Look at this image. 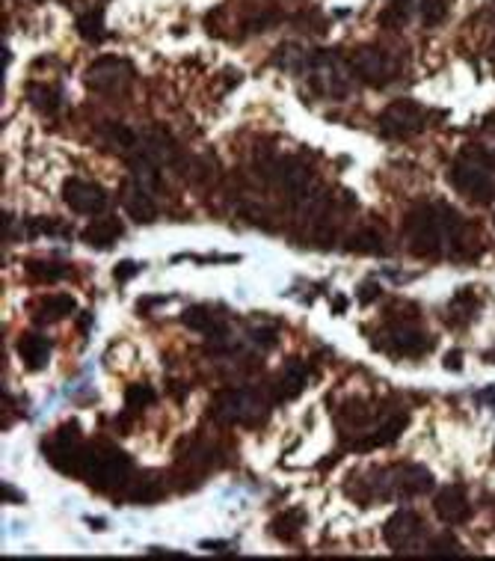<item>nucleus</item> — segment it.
Instances as JSON below:
<instances>
[{
	"label": "nucleus",
	"mask_w": 495,
	"mask_h": 561,
	"mask_svg": "<svg viewBox=\"0 0 495 561\" xmlns=\"http://www.w3.org/2000/svg\"><path fill=\"white\" fill-rule=\"evenodd\" d=\"M62 202L74 214H101L107 208V190L83 179H66V185H62Z\"/></svg>",
	"instance_id": "13"
},
{
	"label": "nucleus",
	"mask_w": 495,
	"mask_h": 561,
	"mask_svg": "<svg viewBox=\"0 0 495 561\" xmlns=\"http://www.w3.org/2000/svg\"><path fill=\"white\" fill-rule=\"evenodd\" d=\"M350 69L353 74L368 83V86H386L401 74V57L389 48L380 45H365L350 53Z\"/></svg>",
	"instance_id": "8"
},
{
	"label": "nucleus",
	"mask_w": 495,
	"mask_h": 561,
	"mask_svg": "<svg viewBox=\"0 0 495 561\" xmlns=\"http://www.w3.org/2000/svg\"><path fill=\"white\" fill-rule=\"evenodd\" d=\"M309 74H311L315 92L327 95V99H347L353 78H357L350 69V60H341L338 53H329V51L311 53Z\"/></svg>",
	"instance_id": "7"
},
{
	"label": "nucleus",
	"mask_w": 495,
	"mask_h": 561,
	"mask_svg": "<svg viewBox=\"0 0 495 561\" xmlns=\"http://www.w3.org/2000/svg\"><path fill=\"white\" fill-rule=\"evenodd\" d=\"M99 134H101L110 146L122 149V152H128V155H131L134 149H137V143H139L137 134L131 131V128H125L122 122H104V125L99 128Z\"/></svg>",
	"instance_id": "25"
},
{
	"label": "nucleus",
	"mask_w": 495,
	"mask_h": 561,
	"mask_svg": "<svg viewBox=\"0 0 495 561\" xmlns=\"http://www.w3.org/2000/svg\"><path fill=\"white\" fill-rule=\"evenodd\" d=\"M483 360H487V363H492V365H495V348H492V351H490V353H487V357H483Z\"/></svg>",
	"instance_id": "43"
},
{
	"label": "nucleus",
	"mask_w": 495,
	"mask_h": 561,
	"mask_svg": "<svg viewBox=\"0 0 495 561\" xmlns=\"http://www.w3.org/2000/svg\"><path fill=\"white\" fill-rule=\"evenodd\" d=\"M413 15V0H392L389 6L383 9L380 15V27H389V30H401L406 21Z\"/></svg>",
	"instance_id": "29"
},
{
	"label": "nucleus",
	"mask_w": 495,
	"mask_h": 561,
	"mask_svg": "<svg viewBox=\"0 0 495 561\" xmlns=\"http://www.w3.org/2000/svg\"><path fill=\"white\" fill-rule=\"evenodd\" d=\"M27 99L42 113H57L60 111V92L48 83H30L27 86Z\"/></svg>",
	"instance_id": "26"
},
{
	"label": "nucleus",
	"mask_w": 495,
	"mask_h": 561,
	"mask_svg": "<svg viewBox=\"0 0 495 561\" xmlns=\"http://www.w3.org/2000/svg\"><path fill=\"white\" fill-rule=\"evenodd\" d=\"M160 496H164V484H160L157 476H137V479H131V484L125 488V499L134 502V505L157 502Z\"/></svg>",
	"instance_id": "22"
},
{
	"label": "nucleus",
	"mask_w": 495,
	"mask_h": 561,
	"mask_svg": "<svg viewBox=\"0 0 495 561\" xmlns=\"http://www.w3.org/2000/svg\"><path fill=\"white\" fill-rule=\"evenodd\" d=\"M27 235L30 238H36V235H69V226H62L57 220H48V218H33L27 220Z\"/></svg>",
	"instance_id": "33"
},
{
	"label": "nucleus",
	"mask_w": 495,
	"mask_h": 561,
	"mask_svg": "<svg viewBox=\"0 0 495 561\" xmlns=\"http://www.w3.org/2000/svg\"><path fill=\"white\" fill-rule=\"evenodd\" d=\"M211 413L225 425H255L267 416V401L255 390H250V386L223 390L211 401Z\"/></svg>",
	"instance_id": "6"
},
{
	"label": "nucleus",
	"mask_w": 495,
	"mask_h": 561,
	"mask_svg": "<svg viewBox=\"0 0 495 561\" xmlns=\"http://www.w3.org/2000/svg\"><path fill=\"white\" fill-rule=\"evenodd\" d=\"M225 546H229V544H214V541H205V544H202V549H211V553H223Z\"/></svg>",
	"instance_id": "42"
},
{
	"label": "nucleus",
	"mask_w": 495,
	"mask_h": 561,
	"mask_svg": "<svg viewBox=\"0 0 495 561\" xmlns=\"http://www.w3.org/2000/svg\"><path fill=\"white\" fill-rule=\"evenodd\" d=\"M448 9H451V0H422V18L427 27H436L443 24L448 18Z\"/></svg>",
	"instance_id": "31"
},
{
	"label": "nucleus",
	"mask_w": 495,
	"mask_h": 561,
	"mask_svg": "<svg viewBox=\"0 0 495 561\" xmlns=\"http://www.w3.org/2000/svg\"><path fill=\"white\" fill-rule=\"evenodd\" d=\"M303 514L300 511H285V514H279L276 520H273V535L279 537V541H285V544H290V541H297V535H300V528H303Z\"/></svg>",
	"instance_id": "28"
},
{
	"label": "nucleus",
	"mask_w": 495,
	"mask_h": 561,
	"mask_svg": "<svg viewBox=\"0 0 495 561\" xmlns=\"http://www.w3.org/2000/svg\"><path fill=\"white\" fill-rule=\"evenodd\" d=\"M350 250H359V253H383V250H386L383 235H376V232H359V235H357V244H350Z\"/></svg>",
	"instance_id": "35"
},
{
	"label": "nucleus",
	"mask_w": 495,
	"mask_h": 561,
	"mask_svg": "<svg viewBox=\"0 0 495 561\" xmlns=\"http://www.w3.org/2000/svg\"><path fill=\"white\" fill-rule=\"evenodd\" d=\"M433 511H436V517L443 523L460 526V523H466L469 517H471V502H469L466 490L457 488V484H451V488H443V490L436 493Z\"/></svg>",
	"instance_id": "14"
},
{
	"label": "nucleus",
	"mask_w": 495,
	"mask_h": 561,
	"mask_svg": "<svg viewBox=\"0 0 495 561\" xmlns=\"http://www.w3.org/2000/svg\"><path fill=\"white\" fill-rule=\"evenodd\" d=\"M18 353L30 372H42L51 360V339L39 336V333H27L18 342Z\"/></svg>",
	"instance_id": "21"
},
{
	"label": "nucleus",
	"mask_w": 495,
	"mask_h": 561,
	"mask_svg": "<svg viewBox=\"0 0 495 561\" xmlns=\"http://www.w3.org/2000/svg\"><path fill=\"white\" fill-rule=\"evenodd\" d=\"M273 63H276V66L282 69V72L303 74V72H309V66H311V53L303 51L300 45H282V48L276 51Z\"/></svg>",
	"instance_id": "23"
},
{
	"label": "nucleus",
	"mask_w": 495,
	"mask_h": 561,
	"mask_svg": "<svg viewBox=\"0 0 495 561\" xmlns=\"http://www.w3.org/2000/svg\"><path fill=\"white\" fill-rule=\"evenodd\" d=\"M81 425L78 422H66L60 430H53V437L45 442V458L51 467H57L60 472H71L78 469V458H81Z\"/></svg>",
	"instance_id": "12"
},
{
	"label": "nucleus",
	"mask_w": 495,
	"mask_h": 561,
	"mask_svg": "<svg viewBox=\"0 0 495 561\" xmlns=\"http://www.w3.org/2000/svg\"><path fill=\"white\" fill-rule=\"evenodd\" d=\"M427 120H430V113L418 102L397 99V102H392L389 107H386L380 116H376V125H380L383 137H389V140H410V137L424 131Z\"/></svg>",
	"instance_id": "9"
},
{
	"label": "nucleus",
	"mask_w": 495,
	"mask_h": 561,
	"mask_svg": "<svg viewBox=\"0 0 495 561\" xmlns=\"http://www.w3.org/2000/svg\"><path fill=\"white\" fill-rule=\"evenodd\" d=\"M383 537L392 553H413L427 537V526L422 520V514L404 508L389 517V523L383 526Z\"/></svg>",
	"instance_id": "11"
},
{
	"label": "nucleus",
	"mask_w": 495,
	"mask_h": 561,
	"mask_svg": "<svg viewBox=\"0 0 495 561\" xmlns=\"http://www.w3.org/2000/svg\"><path fill=\"white\" fill-rule=\"evenodd\" d=\"M478 309H481V297H478V291L466 285V288H460L454 300H451V306H448V324L451 327H469L471 321H475L478 315Z\"/></svg>",
	"instance_id": "20"
},
{
	"label": "nucleus",
	"mask_w": 495,
	"mask_h": 561,
	"mask_svg": "<svg viewBox=\"0 0 495 561\" xmlns=\"http://www.w3.org/2000/svg\"><path fill=\"white\" fill-rule=\"evenodd\" d=\"M74 476H81L83 481H90L95 490L113 493L116 488H125L134 479V460L119 451L116 446L107 442H90L81 449L78 469Z\"/></svg>",
	"instance_id": "3"
},
{
	"label": "nucleus",
	"mask_w": 495,
	"mask_h": 561,
	"mask_svg": "<svg viewBox=\"0 0 495 561\" xmlns=\"http://www.w3.org/2000/svg\"><path fill=\"white\" fill-rule=\"evenodd\" d=\"M460 360H462V353H460V351H451L448 357H445V369H448V372H454V369L460 372V369H462Z\"/></svg>",
	"instance_id": "39"
},
{
	"label": "nucleus",
	"mask_w": 495,
	"mask_h": 561,
	"mask_svg": "<svg viewBox=\"0 0 495 561\" xmlns=\"http://www.w3.org/2000/svg\"><path fill=\"white\" fill-rule=\"evenodd\" d=\"M181 321H185V327L202 333V336L208 339H225L229 333H225V315L223 309H214V306H190L181 312Z\"/></svg>",
	"instance_id": "16"
},
{
	"label": "nucleus",
	"mask_w": 495,
	"mask_h": 561,
	"mask_svg": "<svg viewBox=\"0 0 495 561\" xmlns=\"http://www.w3.org/2000/svg\"><path fill=\"white\" fill-rule=\"evenodd\" d=\"M155 190H148L143 185H137L134 179H128L122 185V205L128 211V218L134 223H152L157 218V205H155Z\"/></svg>",
	"instance_id": "15"
},
{
	"label": "nucleus",
	"mask_w": 495,
	"mask_h": 561,
	"mask_svg": "<svg viewBox=\"0 0 495 561\" xmlns=\"http://www.w3.org/2000/svg\"><path fill=\"white\" fill-rule=\"evenodd\" d=\"M137 271H139V265H137V262H122V265L113 271V279H116V283H128V279H131Z\"/></svg>",
	"instance_id": "37"
},
{
	"label": "nucleus",
	"mask_w": 495,
	"mask_h": 561,
	"mask_svg": "<svg viewBox=\"0 0 495 561\" xmlns=\"http://www.w3.org/2000/svg\"><path fill=\"white\" fill-rule=\"evenodd\" d=\"M148 556H178V558H185V553H178V549H164V546H148Z\"/></svg>",
	"instance_id": "41"
},
{
	"label": "nucleus",
	"mask_w": 495,
	"mask_h": 561,
	"mask_svg": "<svg viewBox=\"0 0 495 561\" xmlns=\"http://www.w3.org/2000/svg\"><path fill=\"white\" fill-rule=\"evenodd\" d=\"M78 309V304H74V297L69 295H48L39 300V321H62L66 315H71V312Z\"/></svg>",
	"instance_id": "24"
},
{
	"label": "nucleus",
	"mask_w": 495,
	"mask_h": 561,
	"mask_svg": "<svg viewBox=\"0 0 495 561\" xmlns=\"http://www.w3.org/2000/svg\"><path fill=\"white\" fill-rule=\"evenodd\" d=\"M406 422H410V416L404 413V410H397V413H389L383 419L380 425H376L374 430L368 437H365L362 442H359V451H368V449H380V446H392V442L397 440L404 434V428H406Z\"/></svg>",
	"instance_id": "19"
},
{
	"label": "nucleus",
	"mask_w": 495,
	"mask_h": 561,
	"mask_svg": "<svg viewBox=\"0 0 495 561\" xmlns=\"http://www.w3.org/2000/svg\"><path fill=\"white\" fill-rule=\"evenodd\" d=\"M404 235L410 253L418 258H475L483 250V235L475 223L443 202H424L406 214Z\"/></svg>",
	"instance_id": "1"
},
{
	"label": "nucleus",
	"mask_w": 495,
	"mask_h": 561,
	"mask_svg": "<svg viewBox=\"0 0 495 561\" xmlns=\"http://www.w3.org/2000/svg\"><path fill=\"white\" fill-rule=\"evenodd\" d=\"M4 499H9L13 505H21V502H24V496H21V493L13 488V484H4Z\"/></svg>",
	"instance_id": "40"
},
{
	"label": "nucleus",
	"mask_w": 495,
	"mask_h": 561,
	"mask_svg": "<svg viewBox=\"0 0 495 561\" xmlns=\"http://www.w3.org/2000/svg\"><path fill=\"white\" fill-rule=\"evenodd\" d=\"M69 274H71L69 267L60 262H42V258L27 262V276L36 279V283H60V279H66Z\"/></svg>",
	"instance_id": "27"
},
{
	"label": "nucleus",
	"mask_w": 495,
	"mask_h": 561,
	"mask_svg": "<svg viewBox=\"0 0 495 561\" xmlns=\"http://www.w3.org/2000/svg\"><path fill=\"white\" fill-rule=\"evenodd\" d=\"M427 553L430 556H462V544L454 535H443V537H433V541L427 544Z\"/></svg>",
	"instance_id": "34"
},
{
	"label": "nucleus",
	"mask_w": 495,
	"mask_h": 561,
	"mask_svg": "<svg viewBox=\"0 0 495 561\" xmlns=\"http://www.w3.org/2000/svg\"><path fill=\"white\" fill-rule=\"evenodd\" d=\"M78 34L86 39V42H101L107 34H104V15L101 9H90V13H83L78 18Z\"/></svg>",
	"instance_id": "30"
},
{
	"label": "nucleus",
	"mask_w": 495,
	"mask_h": 561,
	"mask_svg": "<svg viewBox=\"0 0 495 561\" xmlns=\"http://www.w3.org/2000/svg\"><path fill=\"white\" fill-rule=\"evenodd\" d=\"M125 401L131 410H143L155 401V390L148 383H131L128 386V392H125Z\"/></svg>",
	"instance_id": "32"
},
{
	"label": "nucleus",
	"mask_w": 495,
	"mask_h": 561,
	"mask_svg": "<svg viewBox=\"0 0 495 561\" xmlns=\"http://www.w3.org/2000/svg\"><path fill=\"white\" fill-rule=\"evenodd\" d=\"M125 232V226L119 218H101V220H92L86 229L81 232L83 244H90L92 250H113L116 244H119Z\"/></svg>",
	"instance_id": "18"
},
{
	"label": "nucleus",
	"mask_w": 495,
	"mask_h": 561,
	"mask_svg": "<svg viewBox=\"0 0 495 561\" xmlns=\"http://www.w3.org/2000/svg\"><path fill=\"white\" fill-rule=\"evenodd\" d=\"M448 185L469 202L490 205L495 199V152L466 149L448 169Z\"/></svg>",
	"instance_id": "4"
},
{
	"label": "nucleus",
	"mask_w": 495,
	"mask_h": 561,
	"mask_svg": "<svg viewBox=\"0 0 495 561\" xmlns=\"http://www.w3.org/2000/svg\"><path fill=\"white\" fill-rule=\"evenodd\" d=\"M347 496H353L359 505L371 502H389V499H410V496H424L433 490V476L418 467V463H395V467H376L365 476H350Z\"/></svg>",
	"instance_id": "2"
},
{
	"label": "nucleus",
	"mask_w": 495,
	"mask_h": 561,
	"mask_svg": "<svg viewBox=\"0 0 495 561\" xmlns=\"http://www.w3.org/2000/svg\"><path fill=\"white\" fill-rule=\"evenodd\" d=\"M134 78H137V72L131 63L107 53V57L90 63V69L83 74V83L99 95H116V92H125L128 86L134 83Z\"/></svg>",
	"instance_id": "10"
},
{
	"label": "nucleus",
	"mask_w": 495,
	"mask_h": 561,
	"mask_svg": "<svg viewBox=\"0 0 495 561\" xmlns=\"http://www.w3.org/2000/svg\"><path fill=\"white\" fill-rule=\"evenodd\" d=\"M376 297H380V288H376L374 283H365V285H359V304L368 306L371 300H376Z\"/></svg>",
	"instance_id": "38"
},
{
	"label": "nucleus",
	"mask_w": 495,
	"mask_h": 561,
	"mask_svg": "<svg viewBox=\"0 0 495 561\" xmlns=\"http://www.w3.org/2000/svg\"><path fill=\"white\" fill-rule=\"evenodd\" d=\"M306 383H309V365L300 360L288 363L273 381V398L276 401H294L306 390Z\"/></svg>",
	"instance_id": "17"
},
{
	"label": "nucleus",
	"mask_w": 495,
	"mask_h": 561,
	"mask_svg": "<svg viewBox=\"0 0 495 561\" xmlns=\"http://www.w3.org/2000/svg\"><path fill=\"white\" fill-rule=\"evenodd\" d=\"M250 333H252V342H258V344H267V348H273L276 344V330L273 327H264L262 324V327H252Z\"/></svg>",
	"instance_id": "36"
},
{
	"label": "nucleus",
	"mask_w": 495,
	"mask_h": 561,
	"mask_svg": "<svg viewBox=\"0 0 495 561\" xmlns=\"http://www.w3.org/2000/svg\"><path fill=\"white\" fill-rule=\"evenodd\" d=\"M374 348L392 357H424L436 348V339L418 327V312L404 318H392L380 330V339H374Z\"/></svg>",
	"instance_id": "5"
}]
</instances>
